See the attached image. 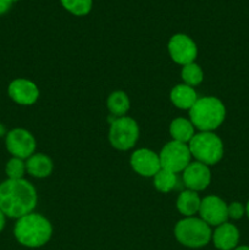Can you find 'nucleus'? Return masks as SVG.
Returning a JSON list of instances; mask_svg holds the SVG:
<instances>
[{"instance_id": "1", "label": "nucleus", "mask_w": 249, "mask_h": 250, "mask_svg": "<svg viewBox=\"0 0 249 250\" xmlns=\"http://www.w3.org/2000/svg\"><path fill=\"white\" fill-rule=\"evenodd\" d=\"M38 195L29 181L9 180L0 183V210L10 219H20L34 211Z\"/></svg>"}, {"instance_id": "2", "label": "nucleus", "mask_w": 249, "mask_h": 250, "mask_svg": "<svg viewBox=\"0 0 249 250\" xmlns=\"http://www.w3.org/2000/svg\"><path fill=\"white\" fill-rule=\"evenodd\" d=\"M14 236L20 244L27 248H39L50 241L53 226L45 216L31 212L16 220Z\"/></svg>"}, {"instance_id": "3", "label": "nucleus", "mask_w": 249, "mask_h": 250, "mask_svg": "<svg viewBox=\"0 0 249 250\" xmlns=\"http://www.w3.org/2000/svg\"><path fill=\"white\" fill-rule=\"evenodd\" d=\"M226 117V107L216 97L198 98L189 110V120L199 132H214Z\"/></svg>"}, {"instance_id": "4", "label": "nucleus", "mask_w": 249, "mask_h": 250, "mask_svg": "<svg viewBox=\"0 0 249 250\" xmlns=\"http://www.w3.org/2000/svg\"><path fill=\"white\" fill-rule=\"evenodd\" d=\"M176 239L188 248H202L212 238L211 226L200 217H185L176 224L173 229Z\"/></svg>"}, {"instance_id": "5", "label": "nucleus", "mask_w": 249, "mask_h": 250, "mask_svg": "<svg viewBox=\"0 0 249 250\" xmlns=\"http://www.w3.org/2000/svg\"><path fill=\"white\" fill-rule=\"evenodd\" d=\"M192 158L208 166L216 165L224 156V143L214 132H199L188 143Z\"/></svg>"}, {"instance_id": "6", "label": "nucleus", "mask_w": 249, "mask_h": 250, "mask_svg": "<svg viewBox=\"0 0 249 250\" xmlns=\"http://www.w3.org/2000/svg\"><path fill=\"white\" fill-rule=\"evenodd\" d=\"M139 138L138 124L132 117H116L110 125L109 141L112 148L126 151L136 146Z\"/></svg>"}, {"instance_id": "7", "label": "nucleus", "mask_w": 249, "mask_h": 250, "mask_svg": "<svg viewBox=\"0 0 249 250\" xmlns=\"http://www.w3.org/2000/svg\"><path fill=\"white\" fill-rule=\"evenodd\" d=\"M161 168L176 173L183 172L186 167L192 163V154H190L188 144L181 142L171 141L161 149L160 154Z\"/></svg>"}, {"instance_id": "8", "label": "nucleus", "mask_w": 249, "mask_h": 250, "mask_svg": "<svg viewBox=\"0 0 249 250\" xmlns=\"http://www.w3.org/2000/svg\"><path fill=\"white\" fill-rule=\"evenodd\" d=\"M5 146L14 158L27 160L36 153L37 141L33 134L24 128H14L5 136Z\"/></svg>"}, {"instance_id": "9", "label": "nucleus", "mask_w": 249, "mask_h": 250, "mask_svg": "<svg viewBox=\"0 0 249 250\" xmlns=\"http://www.w3.org/2000/svg\"><path fill=\"white\" fill-rule=\"evenodd\" d=\"M167 49L171 59L181 66L194 62L198 55L197 44L190 37L183 33H178L171 37L167 44Z\"/></svg>"}, {"instance_id": "10", "label": "nucleus", "mask_w": 249, "mask_h": 250, "mask_svg": "<svg viewBox=\"0 0 249 250\" xmlns=\"http://www.w3.org/2000/svg\"><path fill=\"white\" fill-rule=\"evenodd\" d=\"M198 214L200 219L207 222L209 226L217 227L227 222V219H228L227 204L217 195H208L203 198Z\"/></svg>"}, {"instance_id": "11", "label": "nucleus", "mask_w": 249, "mask_h": 250, "mask_svg": "<svg viewBox=\"0 0 249 250\" xmlns=\"http://www.w3.org/2000/svg\"><path fill=\"white\" fill-rule=\"evenodd\" d=\"M132 170L142 177H154L161 170L159 154L150 149H138L129 159Z\"/></svg>"}, {"instance_id": "12", "label": "nucleus", "mask_w": 249, "mask_h": 250, "mask_svg": "<svg viewBox=\"0 0 249 250\" xmlns=\"http://www.w3.org/2000/svg\"><path fill=\"white\" fill-rule=\"evenodd\" d=\"M182 180L187 189L198 193L209 187L211 182V171L205 164L193 161L183 170Z\"/></svg>"}, {"instance_id": "13", "label": "nucleus", "mask_w": 249, "mask_h": 250, "mask_svg": "<svg viewBox=\"0 0 249 250\" xmlns=\"http://www.w3.org/2000/svg\"><path fill=\"white\" fill-rule=\"evenodd\" d=\"M10 99L19 105H33L39 98V89L37 84L27 78H16L11 81L7 87Z\"/></svg>"}, {"instance_id": "14", "label": "nucleus", "mask_w": 249, "mask_h": 250, "mask_svg": "<svg viewBox=\"0 0 249 250\" xmlns=\"http://www.w3.org/2000/svg\"><path fill=\"white\" fill-rule=\"evenodd\" d=\"M212 242L219 250H233L239 242V231L233 224L225 222L212 232Z\"/></svg>"}, {"instance_id": "15", "label": "nucleus", "mask_w": 249, "mask_h": 250, "mask_svg": "<svg viewBox=\"0 0 249 250\" xmlns=\"http://www.w3.org/2000/svg\"><path fill=\"white\" fill-rule=\"evenodd\" d=\"M53 161L43 153H34L26 160V171L34 178L49 177L53 172Z\"/></svg>"}, {"instance_id": "16", "label": "nucleus", "mask_w": 249, "mask_h": 250, "mask_svg": "<svg viewBox=\"0 0 249 250\" xmlns=\"http://www.w3.org/2000/svg\"><path fill=\"white\" fill-rule=\"evenodd\" d=\"M170 100L177 109L189 111L193 105L197 103L198 94L193 87L181 83L172 88L170 93Z\"/></svg>"}, {"instance_id": "17", "label": "nucleus", "mask_w": 249, "mask_h": 250, "mask_svg": "<svg viewBox=\"0 0 249 250\" xmlns=\"http://www.w3.org/2000/svg\"><path fill=\"white\" fill-rule=\"evenodd\" d=\"M202 198L197 192L193 190H183L180 193L176 200V207L178 212L185 217H193L195 214L199 212Z\"/></svg>"}, {"instance_id": "18", "label": "nucleus", "mask_w": 249, "mask_h": 250, "mask_svg": "<svg viewBox=\"0 0 249 250\" xmlns=\"http://www.w3.org/2000/svg\"><path fill=\"white\" fill-rule=\"evenodd\" d=\"M170 134L172 137V141L188 144L190 139L194 137L195 128L190 120L177 117V119L172 120V122L170 124Z\"/></svg>"}, {"instance_id": "19", "label": "nucleus", "mask_w": 249, "mask_h": 250, "mask_svg": "<svg viewBox=\"0 0 249 250\" xmlns=\"http://www.w3.org/2000/svg\"><path fill=\"white\" fill-rule=\"evenodd\" d=\"M106 106L112 116L122 117L129 110L131 103H129V98L126 93L122 92V90H116L107 97Z\"/></svg>"}, {"instance_id": "20", "label": "nucleus", "mask_w": 249, "mask_h": 250, "mask_svg": "<svg viewBox=\"0 0 249 250\" xmlns=\"http://www.w3.org/2000/svg\"><path fill=\"white\" fill-rule=\"evenodd\" d=\"M154 187L160 193H168L177 185V175L171 171L161 168L155 176H154Z\"/></svg>"}, {"instance_id": "21", "label": "nucleus", "mask_w": 249, "mask_h": 250, "mask_svg": "<svg viewBox=\"0 0 249 250\" xmlns=\"http://www.w3.org/2000/svg\"><path fill=\"white\" fill-rule=\"evenodd\" d=\"M181 78H182L185 84L189 85V87H195V85H199L203 82L204 73H203L202 67L198 63L190 62L182 66Z\"/></svg>"}, {"instance_id": "22", "label": "nucleus", "mask_w": 249, "mask_h": 250, "mask_svg": "<svg viewBox=\"0 0 249 250\" xmlns=\"http://www.w3.org/2000/svg\"><path fill=\"white\" fill-rule=\"evenodd\" d=\"M61 5L76 16H84L89 14L93 6V0H60Z\"/></svg>"}, {"instance_id": "23", "label": "nucleus", "mask_w": 249, "mask_h": 250, "mask_svg": "<svg viewBox=\"0 0 249 250\" xmlns=\"http://www.w3.org/2000/svg\"><path fill=\"white\" fill-rule=\"evenodd\" d=\"M26 172V163L22 159L12 156L5 165V173L9 180H21Z\"/></svg>"}, {"instance_id": "24", "label": "nucleus", "mask_w": 249, "mask_h": 250, "mask_svg": "<svg viewBox=\"0 0 249 250\" xmlns=\"http://www.w3.org/2000/svg\"><path fill=\"white\" fill-rule=\"evenodd\" d=\"M227 212H228L229 219L239 220L246 215V207L239 202H232L227 205Z\"/></svg>"}, {"instance_id": "25", "label": "nucleus", "mask_w": 249, "mask_h": 250, "mask_svg": "<svg viewBox=\"0 0 249 250\" xmlns=\"http://www.w3.org/2000/svg\"><path fill=\"white\" fill-rule=\"evenodd\" d=\"M15 1H19V0H0V15L9 11L10 7Z\"/></svg>"}, {"instance_id": "26", "label": "nucleus", "mask_w": 249, "mask_h": 250, "mask_svg": "<svg viewBox=\"0 0 249 250\" xmlns=\"http://www.w3.org/2000/svg\"><path fill=\"white\" fill-rule=\"evenodd\" d=\"M5 222H6V216H5V215L2 214L1 210H0V233H1V231L4 229Z\"/></svg>"}, {"instance_id": "27", "label": "nucleus", "mask_w": 249, "mask_h": 250, "mask_svg": "<svg viewBox=\"0 0 249 250\" xmlns=\"http://www.w3.org/2000/svg\"><path fill=\"white\" fill-rule=\"evenodd\" d=\"M233 250H249V247H247V246H241V247H237V248L233 249Z\"/></svg>"}, {"instance_id": "28", "label": "nucleus", "mask_w": 249, "mask_h": 250, "mask_svg": "<svg viewBox=\"0 0 249 250\" xmlns=\"http://www.w3.org/2000/svg\"><path fill=\"white\" fill-rule=\"evenodd\" d=\"M246 215H247V217L249 219V200L247 202V204H246Z\"/></svg>"}]
</instances>
